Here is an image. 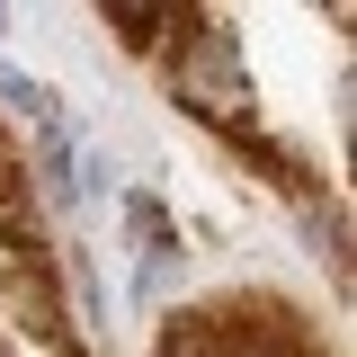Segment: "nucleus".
Returning a JSON list of instances; mask_svg holds the SVG:
<instances>
[{
	"mask_svg": "<svg viewBox=\"0 0 357 357\" xmlns=\"http://www.w3.org/2000/svg\"><path fill=\"white\" fill-rule=\"evenodd\" d=\"M107 36L126 45V54H161V36H170V9H152V0H107Z\"/></svg>",
	"mask_w": 357,
	"mask_h": 357,
	"instance_id": "f03ea898",
	"label": "nucleus"
},
{
	"mask_svg": "<svg viewBox=\"0 0 357 357\" xmlns=\"http://www.w3.org/2000/svg\"><path fill=\"white\" fill-rule=\"evenodd\" d=\"M304 241L331 259V277L349 286V215H340V206H321V197H304Z\"/></svg>",
	"mask_w": 357,
	"mask_h": 357,
	"instance_id": "7ed1b4c3",
	"label": "nucleus"
},
{
	"mask_svg": "<svg viewBox=\"0 0 357 357\" xmlns=\"http://www.w3.org/2000/svg\"><path fill=\"white\" fill-rule=\"evenodd\" d=\"M0 27H9V9H0Z\"/></svg>",
	"mask_w": 357,
	"mask_h": 357,
	"instance_id": "0eeeda50",
	"label": "nucleus"
},
{
	"mask_svg": "<svg viewBox=\"0 0 357 357\" xmlns=\"http://www.w3.org/2000/svg\"><path fill=\"white\" fill-rule=\"evenodd\" d=\"M0 98L18 107V116H36V126H54V89L27 81V72H0Z\"/></svg>",
	"mask_w": 357,
	"mask_h": 357,
	"instance_id": "39448f33",
	"label": "nucleus"
},
{
	"mask_svg": "<svg viewBox=\"0 0 357 357\" xmlns=\"http://www.w3.org/2000/svg\"><path fill=\"white\" fill-rule=\"evenodd\" d=\"M178 268H188V259H178V241H152V250H143V277H134V295H143V304H161Z\"/></svg>",
	"mask_w": 357,
	"mask_h": 357,
	"instance_id": "20e7f679",
	"label": "nucleus"
},
{
	"mask_svg": "<svg viewBox=\"0 0 357 357\" xmlns=\"http://www.w3.org/2000/svg\"><path fill=\"white\" fill-rule=\"evenodd\" d=\"M170 36H178V54H170V98L188 107V116H206L215 134H259V98H250V63H241V36L223 27V18H170Z\"/></svg>",
	"mask_w": 357,
	"mask_h": 357,
	"instance_id": "f257e3e1",
	"label": "nucleus"
},
{
	"mask_svg": "<svg viewBox=\"0 0 357 357\" xmlns=\"http://www.w3.org/2000/svg\"><path fill=\"white\" fill-rule=\"evenodd\" d=\"M126 223L143 232V250H152V241H178V232H170V215H161V197H126Z\"/></svg>",
	"mask_w": 357,
	"mask_h": 357,
	"instance_id": "423d86ee",
	"label": "nucleus"
},
{
	"mask_svg": "<svg viewBox=\"0 0 357 357\" xmlns=\"http://www.w3.org/2000/svg\"><path fill=\"white\" fill-rule=\"evenodd\" d=\"M0 357H9V349H0Z\"/></svg>",
	"mask_w": 357,
	"mask_h": 357,
	"instance_id": "6e6552de",
	"label": "nucleus"
}]
</instances>
